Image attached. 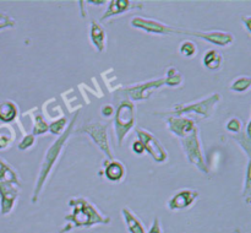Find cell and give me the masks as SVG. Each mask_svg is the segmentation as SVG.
Here are the masks:
<instances>
[{"label": "cell", "mask_w": 251, "mask_h": 233, "mask_svg": "<svg viewBox=\"0 0 251 233\" xmlns=\"http://www.w3.org/2000/svg\"><path fill=\"white\" fill-rule=\"evenodd\" d=\"M233 139L235 141H238V144L242 146V149H244V151L247 152L248 158L250 159V146H251V139H250V122L248 123L247 128H245V131H242V134L239 136H233Z\"/></svg>", "instance_id": "cell-22"}, {"label": "cell", "mask_w": 251, "mask_h": 233, "mask_svg": "<svg viewBox=\"0 0 251 233\" xmlns=\"http://www.w3.org/2000/svg\"><path fill=\"white\" fill-rule=\"evenodd\" d=\"M78 134H87L93 140L96 145L100 149L103 154H105L107 158L112 161L113 154L109 147V140H108V124H103L100 122H92L82 125L77 130Z\"/></svg>", "instance_id": "cell-6"}, {"label": "cell", "mask_w": 251, "mask_h": 233, "mask_svg": "<svg viewBox=\"0 0 251 233\" xmlns=\"http://www.w3.org/2000/svg\"><path fill=\"white\" fill-rule=\"evenodd\" d=\"M181 82H183V76H181V74L176 68H173V66L168 68L167 75L164 78V85L171 86V87H176V86H180Z\"/></svg>", "instance_id": "cell-21"}, {"label": "cell", "mask_w": 251, "mask_h": 233, "mask_svg": "<svg viewBox=\"0 0 251 233\" xmlns=\"http://www.w3.org/2000/svg\"><path fill=\"white\" fill-rule=\"evenodd\" d=\"M149 233H162L161 222H159L158 217H154V220H153V222H152L151 228H150Z\"/></svg>", "instance_id": "cell-32"}, {"label": "cell", "mask_w": 251, "mask_h": 233, "mask_svg": "<svg viewBox=\"0 0 251 233\" xmlns=\"http://www.w3.org/2000/svg\"><path fill=\"white\" fill-rule=\"evenodd\" d=\"M122 215L124 217L125 225H126L129 233H146L144 223L129 207H123Z\"/></svg>", "instance_id": "cell-16"}, {"label": "cell", "mask_w": 251, "mask_h": 233, "mask_svg": "<svg viewBox=\"0 0 251 233\" xmlns=\"http://www.w3.org/2000/svg\"><path fill=\"white\" fill-rule=\"evenodd\" d=\"M181 147H183L185 156L191 164L198 167L202 173H208V168L206 166L205 158H203L202 150H201L200 137H199L198 127L194 128L189 134L180 139Z\"/></svg>", "instance_id": "cell-5"}, {"label": "cell", "mask_w": 251, "mask_h": 233, "mask_svg": "<svg viewBox=\"0 0 251 233\" xmlns=\"http://www.w3.org/2000/svg\"><path fill=\"white\" fill-rule=\"evenodd\" d=\"M251 185H250V159L249 163L247 166V173H245V185H244V193H243V198L245 199L248 204L250 203V195H251Z\"/></svg>", "instance_id": "cell-28"}, {"label": "cell", "mask_w": 251, "mask_h": 233, "mask_svg": "<svg viewBox=\"0 0 251 233\" xmlns=\"http://www.w3.org/2000/svg\"><path fill=\"white\" fill-rule=\"evenodd\" d=\"M251 86V78L249 76H239L235 78L230 85V90L234 92H245L250 88Z\"/></svg>", "instance_id": "cell-23"}, {"label": "cell", "mask_w": 251, "mask_h": 233, "mask_svg": "<svg viewBox=\"0 0 251 233\" xmlns=\"http://www.w3.org/2000/svg\"><path fill=\"white\" fill-rule=\"evenodd\" d=\"M167 127L169 131L176 137L181 139L186 134L191 131L194 128H196V123L194 119L186 117H169L167 118Z\"/></svg>", "instance_id": "cell-14"}, {"label": "cell", "mask_w": 251, "mask_h": 233, "mask_svg": "<svg viewBox=\"0 0 251 233\" xmlns=\"http://www.w3.org/2000/svg\"><path fill=\"white\" fill-rule=\"evenodd\" d=\"M164 86V78H156V80H150L146 82L136 83V85L129 86L123 90L125 98L131 102H137V101L149 100L152 93L159 87Z\"/></svg>", "instance_id": "cell-9"}, {"label": "cell", "mask_w": 251, "mask_h": 233, "mask_svg": "<svg viewBox=\"0 0 251 233\" xmlns=\"http://www.w3.org/2000/svg\"><path fill=\"white\" fill-rule=\"evenodd\" d=\"M131 149H132V152H135L136 155H142L145 152L144 146H142V144L139 141V140H137V141H135L134 144L131 145Z\"/></svg>", "instance_id": "cell-33"}, {"label": "cell", "mask_w": 251, "mask_h": 233, "mask_svg": "<svg viewBox=\"0 0 251 233\" xmlns=\"http://www.w3.org/2000/svg\"><path fill=\"white\" fill-rule=\"evenodd\" d=\"M77 117H78V113H76L75 117L71 119V122L69 123V125L66 127L65 131H64L63 134H61L60 136H59L58 139H56L55 141H54L53 144L49 146V149L47 150L46 155H44V157H43V161H42L41 169H39V174H38V178H37L36 185H34L33 193H32V196H31L32 204H36L37 200H38L39 194H41L42 189H43L44 184H46V181H47V178H48L49 173H50L51 169H53L55 162L58 161L64 145H65V142L68 141V139L70 137L71 132H73Z\"/></svg>", "instance_id": "cell-2"}, {"label": "cell", "mask_w": 251, "mask_h": 233, "mask_svg": "<svg viewBox=\"0 0 251 233\" xmlns=\"http://www.w3.org/2000/svg\"><path fill=\"white\" fill-rule=\"evenodd\" d=\"M0 181H9V183L20 185L19 177H17L15 169L1 158H0Z\"/></svg>", "instance_id": "cell-20"}, {"label": "cell", "mask_w": 251, "mask_h": 233, "mask_svg": "<svg viewBox=\"0 0 251 233\" xmlns=\"http://www.w3.org/2000/svg\"><path fill=\"white\" fill-rule=\"evenodd\" d=\"M136 136L139 137V141L144 146L145 151L157 162V163H163L167 161V150L161 145L159 140L154 135L147 131L146 129L142 128H136Z\"/></svg>", "instance_id": "cell-8"}, {"label": "cell", "mask_w": 251, "mask_h": 233, "mask_svg": "<svg viewBox=\"0 0 251 233\" xmlns=\"http://www.w3.org/2000/svg\"><path fill=\"white\" fill-rule=\"evenodd\" d=\"M135 124V104L131 101L123 98L118 103L117 109L114 112V129L115 136L119 146L127 136L130 130Z\"/></svg>", "instance_id": "cell-3"}, {"label": "cell", "mask_w": 251, "mask_h": 233, "mask_svg": "<svg viewBox=\"0 0 251 233\" xmlns=\"http://www.w3.org/2000/svg\"><path fill=\"white\" fill-rule=\"evenodd\" d=\"M47 131H48V124H47L46 119L43 118V115L37 113L34 115V125L33 129H32V135H34V136H37V135H43Z\"/></svg>", "instance_id": "cell-24"}, {"label": "cell", "mask_w": 251, "mask_h": 233, "mask_svg": "<svg viewBox=\"0 0 251 233\" xmlns=\"http://www.w3.org/2000/svg\"><path fill=\"white\" fill-rule=\"evenodd\" d=\"M242 21L245 22V27H247V31L248 33H250V21H251V16H247V17H243Z\"/></svg>", "instance_id": "cell-34"}, {"label": "cell", "mask_w": 251, "mask_h": 233, "mask_svg": "<svg viewBox=\"0 0 251 233\" xmlns=\"http://www.w3.org/2000/svg\"><path fill=\"white\" fill-rule=\"evenodd\" d=\"M66 124H68V119H66L65 117H63L60 118V119L51 123L50 125H48V130L53 135H59V136H60V135L64 132V129H65Z\"/></svg>", "instance_id": "cell-26"}, {"label": "cell", "mask_w": 251, "mask_h": 233, "mask_svg": "<svg viewBox=\"0 0 251 233\" xmlns=\"http://www.w3.org/2000/svg\"><path fill=\"white\" fill-rule=\"evenodd\" d=\"M34 142H36V136L32 134H28L26 136H24V139L19 142V146L17 147H19L20 151H25V150H28L29 147L33 146Z\"/></svg>", "instance_id": "cell-29"}, {"label": "cell", "mask_w": 251, "mask_h": 233, "mask_svg": "<svg viewBox=\"0 0 251 233\" xmlns=\"http://www.w3.org/2000/svg\"><path fill=\"white\" fill-rule=\"evenodd\" d=\"M15 26H16V21L14 17H11L6 12L0 11V31L5 28H12Z\"/></svg>", "instance_id": "cell-27"}, {"label": "cell", "mask_w": 251, "mask_h": 233, "mask_svg": "<svg viewBox=\"0 0 251 233\" xmlns=\"http://www.w3.org/2000/svg\"><path fill=\"white\" fill-rule=\"evenodd\" d=\"M142 7H144L142 2L131 1V0H112V1H109V5H108L107 10L103 14V16L100 17V21L103 22L105 20L110 19V17L123 14V12H127L130 10L142 9Z\"/></svg>", "instance_id": "cell-13"}, {"label": "cell", "mask_w": 251, "mask_h": 233, "mask_svg": "<svg viewBox=\"0 0 251 233\" xmlns=\"http://www.w3.org/2000/svg\"><path fill=\"white\" fill-rule=\"evenodd\" d=\"M20 194V185L9 181H0V215L6 216L14 208Z\"/></svg>", "instance_id": "cell-10"}, {"label": "cell", "mask_w": 251, "mask_h": 233, "mask_svg": "<svg viewBox=\"0 0 251 233\" xmlns=\"http://www.w3.org/2000/svg\"><path fill=\"white\" fill-rule=\"evenodd\" d=\"M179 52H180L181 55L186 56V58H193V56H195L196 53H198V48H196L195 42L184 41L180 43Z\"/></svg>", "instance_id": "cell-25"}, {"label": "cell", "mask_w": 251, "mask_h": 233, "mask_svg": "<svg viewBox=\"0 0 251 233\" xmlns=\"http://www.w3.org/2000/svg\"><path fill=\"white\" fill-rule=\"evenodd\" d=\"M202 63L210 70H218L223 63L222 54L218 51H216V49H208L203 54Z\"/></svg>", "instance_id": "cell-18"}, {"label": "cell", "mask_w": 251, "mask_h": 233, "mask_svg": "<svg viewBox=\"0 0 251 233\" xmlns=\"http://www.w3.org/2000/svg\"><path fill=\"white\" fill-rule=\"evenodd\" d=\"M226 128H227V130L229 132H240L242 131L243 124L240 122V119H238V118H230L227 122Z\"/></svg>", "instance_id": "cell-30"}, {"label": "cell", "mask_w": 251, "mask_h": 233, "mask_svg": "<svg viewBox=\"0 0 251 233\" xmlns=\"http://www.w3.org/2000/svg\"><path fill=\"white\" fill-rule=\"evenodd\" d=\"M71 212L65 216L66 226L59 233L70 232L73 228L92 227L96 225H108L110 218L102 215L95 205L85 198H73L69 200Z\"/></svg>", "instance_id": "cell-1"}, {"label": "cell", "mask_w": 251, "mask_h": 233, "mask_svg": "<svg viewBox=\"0 0 251 233\" xmlns=\"http://www.w3.org/2000/svg\"><path fill=\"white\" fill-rule=\"evenodd\" d=\"M221 101V96L218 93L208 96L203 100L198 101V102L189 103V104H176L172 109V117H183L184 114H196L200 115L201 118H208L213 114V109Z\"/></svg>", "instance_id": "cell-4"}, {"label": "cell", "mask_w": 251, "mask_h": 233, "mask_svg": "<svg viewBox=\"0 0 251 233\" xmlns=\"http://www.w3.org/2000/svg\"><path fill=\"white\" fill-rule=\"evenodd\" d=\"M100 113L104 118H109L112 115H114V108L110 104H104L102 108H100Z\"/></svg>", "instance_id": "cell-31"}, {"label": "cell", "mask_w": 251, "mask_h": 233, "mask_svg": "<svg viewBox=\"0 0 251 233\" xmlns=\"http://www.w3.org/2000/svg\"><path fill=\"white\" fill-rule=\"evenodd\" d=\"M104 174L108 181H120L125 176V167L124 164L117 159L112 161H105Z\"/></svg>", "instance_id": "cell-17"}, {"label": "cell", "mask_w": 251, "mask_h": 233, "mask_svg": "<svg viewBox=\"0 0 251 233\" xmlns=\"http://www.w3.org/2000/svg\"><path fill=\"white\" fill-rule=\"evenodd\" d=\"M198 198L199 191L195 189H181L169 199L168 208L172 211L185 210V208L190 207Z\"/></svg>", "instance_id": "cell-12"}, {"label": "cell", "mask_w": 251, "mask_h": 233, "mask_svg": "<svg viewBox=\"0 0 251 233\" xmlns=\"http://www.w3.org/2000/svg\"><path fill=\"white\" fill-rule=\"evenodd\" d=\"M90 38L92 42L93 47L97 49L98 53H102L105 49V41H107V36H105V31L97 21H91L90 27Z\"/></svg>", "instance_id": "cell-15"}, {"label": "cell", "mask_w": 251, "mask_h": 233, "mask_svg": "<svg viewBox=\"0 0 251 233\" xmlns=\"http://www.w3.org/2000/svg\"><path fill=\"white\" fill-rule=\"evenodd\" d=\"M184 34L198 37V38L203 39V41L218 47H228L234 41V36L229 32L225 31H195V29L190 31V29H185Z\"/></svg>", "instance_id": "cell-11"}, {"label": "cell", "mask_w": 251, "mask_h": 233, "mask_svg": "<svg viewBox=\"0 0 251 233\" xmlns=\"http://www.w3.org/2000/svg\"><path fill=\"white\" fill-rule=\"evenodd\" d=\"M134 28L142 29V31L147 32V33L159 34V36H171V34H184L185 29L176 28V27L169 26V25L162 24V22L157 21V20L152 19H145V17H134L130 21Z\"/></svg>", "instance_id": "cell-7"}, {"label": "cell", "mask_w": 251, "mask_h": 233, "mask_svg": "<svg viewBox=\"0 0 251 233\" xmlns=\"http://www.w3.org/2000/svg\"><path fill=\"white\" fill-rule=\"evenodd\" d=\"M17 117V105L11 101H4L0 103V122L11 123Z\"/></svg>", "instance_id": "cell-19"}]
</instances>
